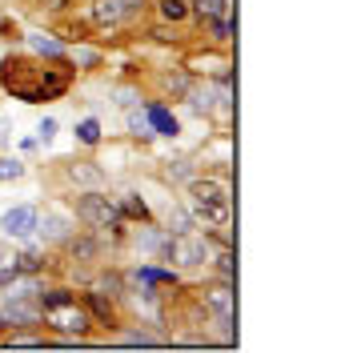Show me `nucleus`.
<instances>
[{
    "mask_svg": "<svg viewBox=\"0 0 349 353\" xmlns=\"http://www.w3.org/2000/svg\"><path fill=\"white\" fill-rule=\"evenodd\" d=\"M145 117H149L153 132H161V137H177V132H181V121H177L173 112H169L165 105H161V101H153V105L145 109Z\"/></svg>",
    "mask_w": 349,
    "mask_h": 353,
    "instance_id": "ddd939ff",
    "label": "nucleus"
},
{
    "mask_svg": "<svg viewBox=\"0 0 349 353\" xmlns=\"http://www.w3.org/2000/svg\"><path fill=\"white\" fill-rule=\"evenodd\" d=\"M185 101H189V109H193V112H205V117H209V112L217 109V101H213L209 85H197V81H193V88L185 92Z\"/></svg>",
    "mask_w": 349,
    "mask_h": 353,
    "instance_id": "6ab92c4d",
    "label": "nucleus"
},
{
    "mask_svg": "<svg viewBox=\"0 0 349 353\" xmlns=\"http://www.w3.org/2000/svg\"><path fill=\"white\" fill-rule=\"evenodd\" d=\"M65 253L72 257V261H81V265H97L101 261V253H105L101 233H92V229H85V233H68L65 237Z\"/></svg>",
    "mask_w": 349,
    "mask_h": 353,
    "instance_id": "0eeeda50",
    "label": "nucleus"
},
{
    "mask_svg": "<svg viewBox=\"0 0 349 353\" xmlns=\"http://www.w3.org/2000/svg\"><path fill=\"white\" fill-rule=\"evenodd\" d=\"M149 37H153V41H161V44H173L177 41L173 24H153V28H149Z\"/></svg>",
    "mask_w": 349,
    "mask_h": 353,
    "instance_id": "c85d7f7f",
    "label": "nucleus"
},
{
    "mask_svg": "<svg viewBox=\"0 0 349 353\" xmlns=\"http://www.w3.org/2000/svg\"><path fill=\"white\" fill-rule=\"evenodd\" d=\"M201 28L209 32V41L213 44H229L233 41V17H209V21H201Z\"/></svg>",
    "mask_w": 349,
    "mask_h": 353,
    "instance_id": "a211bd4d",
    "label": "nucleus"
},
{
    "mask_svg": "<svg viewBox=\"0 0 349 353\" xmlns=\"http://www.w3.org/2000/svg\"><path fill=\"white\" fill-rule=\"evenodd\" d=\"M77 141L88 145V149H92V145H101V121H97V117H85V121L77 125Z\"/></svg>",
    "mask_w": 349,
    "mask_h": 353,
    "instance_id": "5701e85b",
    "label": "nucleus"
},
{
    "mask_svg": "<svg viewBox=\"0 0 349 353\" xmlns=\"http://www.w3.org/2000/svg\"><path fill=\"white\" fill-rule=\"evenodd\" d=\"M28 44L37 48V57H44V61H68V44L57 41L52 32H37V37H28Z\"/></svg>",
    "mask_w": 349,
    "mask_h": 353,
    "instance_id": "f8f14e48",
    "label": "nucleus"
},
{
    "mask_svg": "<svg viewBox=\"0 0 349 353\" xmlns=\"http://www.w3.org/2000/svg\"><path fill=\"white\" fill-rule=\"evenodd\" d=\"M57 129H61V125H57V117H44L41 125H37V141H41V145H48V141L57 137Z\"/></svg>",
    "mask_w": 349,
    "mask_h": 353,
    "instance_id": "cd10ccee",
    "label": "nucleus"
},
{
    "mask_svg": "<svg viewBox=\"0 0 349 353\" xmlns=\"http://www.w3.org/2000/svg\"><path fill=\"white\" fill-rule=\"evenodd\" d=\"M37 229H41V233H48L52 241H65L68 233H72V221H65V217H44V225L37 221Z\"/></svg>",
    "mask_w": 349,
    "mask_h": 353,
    "instance_id": "4be33fe9",
    "label": "nucleus"
},
{
    "mask_svg": "<svg viewBox=\"0 0 349 353\" xmlns=\"http://www.w3.org/2000/svg\"><path fill=\"white\" fill-rule=\"evenodd\" d=\"M85 21H88V28H97L101 41L117 37L121 28H132V21H129V12H125L121 0H88L85 4Z\"/></svg>",
    "mask_w": 349,
    "mask_h": 353,
    "instance_id": "39448f33",
    "label": "nucleus"
},
{
    "mask_svg": "<svg viewBox=\"0 0 349 353\" xmlns=\"http://www.w3.org/2000/svg\"><path fill=\"white\" fill-rule=\"evenodd\" d=\"M72 213H77V221L81 225H88L92 233H112V241L121 245L125 241V217H121V209H117V197H109L105 189H88V193H81L77 197V205H72Z\"/></svg>",
    "mask_w": 349,
    "mask_h": 353,
    "instance_id": "f03ea898",
    "label": "nucleus"
},
{
    "mask_svg": "<svg viewBox=\"0 0 349 353\" xmlns=\"http://www.w3.org/2000/svg\"><path fill=\"white\" fill-rule=\"evenodd\" d=\"M0 85L24 105H44V101H61L68 92L72 68H68V61H57L52 68H44L28 57H4L0 61Z\"/></svg>",
    "mask_w": 349,
    "mask_h": 353,
    "instance_id": "f257e3e1",
    "label": "nucleus"
},
{
    "mask_svg": "<svg viewBox=\"0 0 349 353\" xmlns=\"http://www.w3.org/2000/svg\"><path fill=\"white\" fill-rule=\"evenodd\" d=\"M4 330H12V321H8V313L0 309V333H4Z\"/></svg>",
    "mask_w": 349,
    "mask_h": 353,
    "instance_id": "c756f323",
    "label": "nucleus"
},
{
    "mask_svg": "<svg viewBox=\"0 0 349 353\" xmlns=\"http://www.w3.org/2000/svg\"><path fill=\"white\" fill-rule=\"evenodd\" d=\"M32 8L41 12V17H65L77 8V0H32Z\"/></svg>",
    "mask_w": 349,
    "mask_h": 353,
    "instance_id": "b1692460",
    "label": "nucleus"
},
{
    "mask_svg": "<svg viewBox=\"0 0 349 353\" xmlns=\"http://www.w3.org/2000/svg\"><path fill=\"white\" fill-rule=\"evenodd\" d=\"M201 309L213 313V317H233V309H237V301H233V285L221 281V285L205 289V293H201Z\"/></svg>",
    "mask_w": 349,
    "mask_h": 353,
    "instance_id": "1a4fd4ad",
    "label": "nucleus"
},
{
    "mask_svg": "<svg viewBox=\"0 0 349 353\" xmlns=\"http://www.w3.org/2000/svg\"><path fill=\"white\" fill-rule=\"evenodd\" d=\"M137 281H145V285H173L177 289V273L173 269H161V265H141L137 269Z\"/></svg>",
    "mask_w": 349,
    "mask_h": 353,
    "instance_id": "f3484780",
    "label": "nucleus"
},
{
    "mask_svg": "<svg viewBox=\"0 0 349 353\" xmlns=\"http://www.w3.org/2000/svg\"><path fill=\"white\" fill-rule=\"evenodd\" d=\"M4 261H8V253H4V249H0V265H4Z\"/></svg>",
    "mask_w": 349,
    "mask_h": 353,
    "instance_id": "7c9ffc66",
    "label": "nucleus"
},
{
    "mask_svg": "<svg viewBox=\"0 0 349 353\" xmlns=\"http://www.w3.org/2000/svg\"><path fill=\"white\" fill-rule=\"evenodd\" d=\"M24 176V165L17 161V157H0V181L8 185V181H21Z\"/></svg>",
    "mask_w": 349,
    "mask_h": 353,
    "instance_id": "a878e982",
    "label": "nucleus"
},
{
    "mask_svg": "<svg viewBox=\"0 0 349 353\" xmlns=\"http://www.w3.org/2000/svg\"><path fill=\"white\" fill-rule=\"evenodd\" d=\"M209 253H213V241L201 229L169 233V241H165V261L177 269H209Z\"/></svg>",
    "mask_w": 349,
    "mask_h": 353,
    "instance_id": "7ed1b4c3",
    "label": "nucleus"
},
{
    "mask_svg": "<svg viewBox=\"0 0 349 353\" xmlns=\"http://www.w3.org/2000/svg\"><path fill=\"white\" fill-rule=\"evenodd\" d=\"M12 269L21 273V277H41L44 269H48V253L44 249H24L12 257Z\"/></svg>",
    "mask_w": 349,
    "mask_h": 353,
    "instance_id": "9b49d317",
    "label": "nucleus"
},
{
    "mask_svg": "<svg viewBox=\"0 0 349 353\" xmlns=\"http://www.w3.org/2000/svg\"><path fill=\"white\" fill-rule=\"evenodd\" d=\"M193 72H185V68H177V72H165V81H161V85H165V92H169V97H173V101H185V92H189V88H193Z\"/></svg>",
    "mask_w": 349,
    "mask_h": 353,
    "instance_id": "dca6fc26",
    "label": "nucleus"
},
{
    "mask_svg": "<svg viewBox=\"0 0 349 353\" xmlns=\"http://www.w3.org/2000/svg\"><path fill=\"white\" fill-rule=\"evenodd\" d=\"M117 209H121V217H125V221L132 217V221H141V225H149V221H153L149 205L137 197V193H125V197H117Z\"/></svg>",
    "mask_w": 349,
    "mask_h": 353,
    "instance_id": "4468645a",
    "label": "nucleus"
},
{
    "mask_svg": "<svg viewBox=\"0 0 349 353\" xmlns=\"http://www.w3.org/2000/svg\"><path fill=\"white\" fill-rule=\"evenodd\" d=\"M37 221H41V213H37L32 205H12V209L0 217V229H4V237L24 241V237H32V233H37Z\"/></svg>",
    "mask_w": 349,
    "mask_h": 353,
    "instance_id": "423d86ee",
    "label": "nucleus"
},
{
    "mask_svg": "<svg viewBox=\"0 0 349 353\" xmlns=\"http://www.w3.org/2000/svg\"><path fill=\"white\" fill-rule=\"evenodd\" d=\"M129 132L132 137H141V141H149V137H157L153 125H149V117H129Z\"/></svg>",
    "mask_w": 349,
    "mask_h": 353,
    "instance_id": "bb28decb",
    "label": "nucleus"
},
{
    "mask_svg": "<svg viewBox=\"0 0 349 353\" xmlns=\"http://www.w3.org/2000/svg\"><path fill=\"white\" fill-rule=\"evenodd\" d=\"M68 176H72L77 185H101V181H105V173H101L97 161H77V165L68 169Z\"/></svg>",
    "mask_w": 349,
    "mask_h": 353,
    "instance_id": "aec40b11",
    "label": "nucleus"
},
{
    "mask_svg": "<svg viewBox=\"0 0 349 353\" xmlns=\"http://www.w3.org/2000/svg\"><path fill=\"white\" fill-rule=\"evenodd\" d=\"M68 301H77V293L68 285H52V289H37V305L44 309H57V305H68Z\"/></svg>",
    "mask_w": 349,
    "mask_h": 353,
    "instance_id": "2eb2a0df",
    "label": "nucleus"
},
{
    "mask_svg": "<svg viewBox=\"0 0 349 353\" xmlns=\"http://www.w3.org/2000/svg\"><path fill=\"white\" fill-rule=\"evenodd\" d=\"M44 330H52L57 337H72V341H88L92 333V317L81 301H68V305H57V309H44L41 317Z\"/></svg>",
    "mask_w": 349,
    "mask_h": 353,
    "instance_id": "20e7f679",
    "label": "nucleus"
},
{
    "mask_svg": "<svg viewBox=\"0 0 349 353\" xmlns=\"http://www.w3.org/2000/svg\"><path fill=\"white\" fill-rule=\"evenodd\" d=\"M68 61H72L77 68H97L101 65V52H92V48H81V44H77V48H68Z\"/></svg>",
    "mask_w": 349,
    "mask_h": 353,
    "instance_id": "393cba45",
    "label": "nucleus"
},
{
    "mask_svg": "<svg viewBox=\"0 0 349 353\" xmlns=\"http://www.w3.org/2000/svg\"><path fill=\"white\" fill-rule=\"evenodd\" d=\"M189 229H201L193 221V213H189V205H173L169 209V229L165 233H189Z\"/></svg>",
    "mask_w": 349,
    "mask_h": 353,
    "instance_id": "412c9836",
    "label": "nucleus"
},
{
    "mask_svg": "<svg viewBox=\"0 0 349 353\" xmlns=\"http://www.w3.org/2000/svg\"><path fill=\"white\" fill-rule=\"evenodd\" d=\"M149 8L157 12V21L161 24H185L193 21V8H189V0H149Z\"/></svg>",
    "mask_w": 349,
    "mask_h": 353,
    "instance_id": "9d476101",
    "label": "nucleus"
},
{
    "mask_svg": "<svg viewBox=\"0 0 349 353\" xmlns=\"http://www.w3.org/2000/svg\"><path fill=\"white\" fill-rule=\"evenodd\" d=\"M81 305L88 309L92 325H109V330H117V325H121L117 297H109V293H101V289H85V301H81Z\"/></svg>",
    "mask_w": 349,
    "mask_h": 353,
    "instance_id": "6e6552de",
    "label": "nucleus"
}]
</instances>
